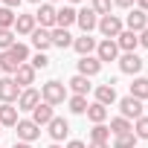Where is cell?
Masks as SVG:
<instances>
[{"label": "cell", "instance_id": "3957f363", "mask_svg": "<svg viewBox=\"0 0 148 148\" xmlns=\"http://www.w3.org/2000/svg\"><path fill=\"white\" fill-rule=\"evenodd\" d=\"M18 142H32V139H38L41 136V128L32 122V119H18Z\"/></svg>", "mask_w": 148, "mask_h": 148}, {"label": "cell", "instance_id": "5b68a950", "mask_svg": "<svg viewBox=\"0 0 148 148\" xmlns=\"http://www.w3.org/2000/svg\"><path fill=\"white\" fill-rule=\"evenodd\" d=\"M35 23H41V29H55V6L41 3V9L35 12Z\"/></svg>", "mask_w": 148, "mask_h": 148}, {"label": "cell", "instance_id": "5bb4252c", "mask_svg": "<svg viewBox=\"0 0 148 148\" xmlns=\"http://www.w3.org/2000/svg\"><path fill=\"white\" fill-rule=\"evenodd\" d=\"M102 70V61L99 58H93V55H82V61H79V76H96V73Z\"/></svg>", "mask_w": 148, "mask_h": 148}, {"label": "cell", "instance_id": "83f0119b", "mask_svg": "<svg viewBox=\"0 0 148 148\" xmlns=\"http://www.w3.org/2000/svg\"><path fill=\"white\" fill-rule=\"evenodd\" d=\"M128 131H134L131 119H125V116H116V119H110V134H128Z\"/></svg>", "mask_w": 148, "mask_h": 148}, {"label": "cell", "instance_id": "8992f818", "mask_svg": "<svg viewBox=\"0 0 148 148\" xmlns=\"http://www.w3.org/2000/svg\"><path fill=\"white\" fill-rule=\"evenodd\" d=\"M119 110H122L125 119H139L142 116V102L134 99V96H125V99H119Z\"/></svg>", "mask_w": 148, "mask_h": 148}, {"label": "cell", "instance_id": "30bf717a", "mask_svg": "<svg viewBox=\"0 0 148 148\" xmlns=\"http://www.w3.org/2000/svg\"><path fill=\"white\" fill-rule=\"evenodd\" d=\"M52 116H55V113H52V105H47V102H38V105L32 108V122H35L38 128H41V125H49Z\"/></svg>", "mask_w": 148, "mask_h": 148}, {"label": "cell", "instance_id": "2e32d148", "mask_svg": "<svg viewBox=\"0 0 148 148\" xmlns=\"http://www.w3.org/2000/svg\"><path fill=\"white\" fill-rule=\"evenodd\" d=\"M47 128H49V136H52L55 142H61V139L70 134V125H67V119H61V116H52V122H49Z\"/></svg>", "mask_w": 148, "mask_h": 148}, {"label": "cell", "instance_id": "ba28073f", "mask_svg": "<svg viewBox=\"0 0 148 148\" xmlns=\"http://www.w3.org/2000/svg\"><path fill=\"white\" fill-rule=\"evenodd\" d=\"M76 23L84 29V35H90L96 29V23H99V15L93 9H82V12H76Z\"/></svg>", "mask_w": 148, "mask_h": 148}, {"label": "cell", "instance_id": "52a82bcc", "mask_svg": "<svg viewBox=\"0 0 148 148\" xmlns=\"http://www.w3.org/2000/svg\"><path fill=\"white\" fill-rule=\"evenodd\" d=\"M119 70L128 73V76H136V73L142 70V58H139L136 52H125V55L119 58Z\"/></svg>", "mask_w": 148, "mask_h": 148}, {"label": "cell", "instance_id": "74e56055", "mask_svg": "<svg viewBox=\"0 0 148 148\" xmlns=\"http://www.w3.org/2000/svg\"><path fill=\"white\" fill-rule=\"evenodd\" d=\"M113 3H116V6H119V9H131V6H134V3H136V0H113Z\"/></svg>", "mask_w": 148, "mask_h": 148}, {"label": "cell", "instance_id": "681fc988", "mask_svg": "<svg viewBox=\"0 0 148 148\" xmlns=\"http://www.w3.org/2000/svg\"><path fill=\"white\" fill-rule=\"evenodd\" d=\"M0 134H3V125H0Z\"/></svg>", "mask_w": 148, "mask_h": 148}, {"label": "cell", "instance_id": "d4e9b609", "mask_svg": "<svg viewBox=\"0 0 148 148\" xmlns=\"http://www.w3.org/2000/svg\"><path fill=\"white\" fill-rule=\"evenodd\" d=\"M18 67H21V61L6 49V52H0V70H3V73H9V76H15V73H18Z\"/></svg>", "mask_w": 148, "mask_h": 148}, {"label": "cell", "instance_id": "8d00e7d4", "mask_svg": "<svg viewBox=\"0 0 148 148\" xmlns=\"http://www.w3.org/2000/svg\"><path fill=\"white\" fill-rule=\"evenodd\" d=\"M47 67H49V58H47L44 52H38V55L32 58V70L38 73V70H47Z\"/></svg>", "mask_w": 148, "mask_h": 148}, {"label": "cell", "instance_id": "d6a6232c", "mask_svg": "<svg viewBox=\"0 0 148 148\" xmlns=\"http://www.w3.org/2000/svg\"><path fill=\"white\" fill-rule=\"evenodd\" d=\"M70 110L73 113H87V96H70Z\"/></svg>", "mask_w": 148, "mask_h": 148}, {"label": "cell", "instance_id": "7402d4cb", "mask_svg": "<svg viewBox=\"0 0 148 148\" xmlns=\"http://www.w3.org/2000/svg\"><path fill=\"white\" fill-rule=\"evenodd\" d=\"M73 49H76L79 55H90V52L96 49V38H90V35H82V38H73Z\"/></svg>", "mask_w": 148, "mask_h": 148}, {"label": "cell", "instance_id": "ac0fdd59", "mask_svg": "<svg viewBox=\"0 0 148 148\" xmlns=\"http://www.w3.org/2000/svg\"><path fill=\"white\" fill-rule=\"evenodd\" d=\"M32 82H35V70H32V64H21L18 73H15V84H18V87H29Z\"/></svg>", "mask_w": 148, "mask_h": 148}, {"label": "cell", "instance_id": "f6af8a7d", "mask_svg": "<svg viewBox=\"0 0 148 148\" xmlns=\"http://www.w3.org/2000/svg\"><path fill=\"white\" fill-rule=\"evenodd\" d=\"M49 148H61V145H58V142H55V145H49Z\"/></svg>", "mask_w": 148, "mask_h": 148}, {"label": "cell", "instance_id": "d590c367", "mask_svg": "<svg viewBox=\"0 0 148 148\" xmlns=\"http://www.w3.org/2000/svg\"><path fill=\"white\" fill-rule=\"evenodd\" d=\"M90 9H93L96 15L105 18V15H110V0H93V6H90Z\"/></svg>", "mask_w": 148, "mask_h": 148}, {"label": "cell", "instance_id": "7c38bea8", "mask_svg": "<svg viewBox=\"0 0 148 148\" xmlns=\"http://www.w3.org/2000/svg\"><path fill=\"white\" fill-rule=\"evenodd\" d=\"M125 23H128V32H136V35H139V32L148 26V15L139 12V9H134V12L125 18Z\"/></svg>", "mask_w": 148, "mask_h": 148}, {"label": "cell", "instance_id": "cb8c5ba5", "mask_svg": "<svg viewBox=\"0 0 148 148\" xmlns=\"http://www.w3.org/2000/svg\"><path fill=\"white\" fill-rule=\"evenodd\" d=\"M87 119H90L93 125H102V122L108 119V108H105V105H99V102L87 105Z\"/></svg>", "mask_w": 148, "mask_h": 148}, {"label": "cell", "instance_id": "ee69618b", "mask_svg": "<svg viewBox=\"0 0 148 148\" xmlns=\"http://www.w3.org/2000/svg\"><path fill=\"white\" fill-rule=\"evenodd\" d=\"M12 148H32V145H29V142H18V139H15V145H12Z\"/></svg>", "mask_w": 148, "mask_h": 148}, {"label": "cell", "instance_id": "4dcf8cb0", "mask_svg": "<svg viewBox=\"0 0 148 148\" xmlns=\"http://www.w3.org/2000/svg\"><path fill=\"white\" fill-rule=\"evenodd\" d=\"M134 136L136 139H148V116H139V119H134Z\"/></svg>", "mask_w": 148, "mask_h": 148}, {"label": "cell", "instance_id": "6da1fadb", "mask_svg": "<svg viewBox=\"0 0 148 148\" xmlns=\"http://www.w3.org/2000/svg\"><path fill=\"white\" fill-rule=\"evenodd\" d=\"M41 99L55 108V105H61V102L67 99V87H64L61 82H47V84L41 87Z\"/></svg>", "mask_w": 148, "mask_h": 148}, {"label": "cell", "instance_id": "c3c4849f", "mask_svg": "<svg viewBox=\"0 0 148 148\" xmlns=\"http://www.w3.org/2000/svg\"><path fill=\"white\" fill-rule=\"evenodd\" d=\"M49 3H58V0H49Z\"/></svg>", "mask_w": 148, "mask_h": 148}, {"label": "cell", "instance_id": "9a60e30c", "mask_svg": "<svg viewBox=\"0 0 148 148\" xmlns=\"http://www.w3.org/2000/svg\"><path fill=\"white\" fill-rule=\"evenodd\" d=\"M73 23H76V9H73V6L55 9V26H58V29H70Z\"/></svg>", "mask_w": 148, "mask_h": 148}, {"label": "cell", "instance_id": "9c48e42d", "mask_svg": "<svg viewBox=\"0 0 148 148\" xmlns=\"http://www.w3.org/2000/svg\"><path fill=\"white\" fill-rule=\"evenodd\" d=\"M38 102H41V93L35 87H23L21 96H18V110H32Z\"/></svg>", "mask_w": 148, "mask_h": 148}, {"label": "cell", "instance_id": "e575fe53", "mask_svg": "<svg viewBox=\"0 0 148 148\" xmlns=\"http://www.w3.org/2000/svg\"><path fill=\"white\" fill-rule=\"evenodd\" d=\"M9 52H12V55H15V58H18L21 64H23V61L29 58V49H26V44H18V41L12 44V49H9Z\"/></svg>", "mask_w": 148, "mask_h": 148}, {"label": "cell", "instance_id": "484cf974", "mask_svg": "<svg viewBox=\"0 0 148 148\" xmlns=\"http://www.w3.org/2000/svg\"><path fill=\"white\" fill-rule=\"evenodd\" d=\"M70 90H73V96H87L90 79H87V76H73V79H70Z\"/></svg>", "mask_w": 148, "mask_h": 148}, {"label": "cell", "instance_id": "8fae6325", "mask_svg": "<svg viewBox=\"0 0 148 148\" xmlns=\"http://www.w3.org/2000/svg\"><path fill=\"white\" fill-rule=\"evenodd\" d=\"M116 55H119V47H116V41H102V44H96V58L99 61H116Z\"/></svg>", "mask_w": 148, "mask_h": 148}, {"label": "cell", "instance_id": "f1b7e54d", "mask_svg": "<svg viewBox=\"0 0 148 148\" xmlns=\"http://www.w3.org/2000/svg\"><path fill=\"white\" fill-rule=\"evenodd\" d=\"M110 139V128L102 122V125H93V131H90V142H108Z\"/></svg>", "mask_w": 148, "mask_h": 148}, {"label": "cell", "instance_id": "4fadbf2b", "mask_svg": "<svg viewBox=\"0 0 148 148\" xmlns=\"http://www.w3.org/2000/svg\"><path fill=\"white\" fill-rule=\"evenodd\" d=\"M116 47H119L122 52H134V49L139 47V35H136V32L122 29V32H119V38H116Z\"/></svg>", "mask_w": 148, "mask_h": 148}, {"label": "cell", "instance_id": "60d3db41", "mask_svg": "<svg viewBox=\"0 0 148 148\" xmlns=\"http://www.w3.org/2000/svg\"><path fill=\"white\" fill-rule=\"evenodd\" d=\"M3 6L6 9H15V6H21V0H3Z\"/></svg>", "mask_w": 148, "mask_h": 148}, {"label": "cell", "instance_id": "f35d334b", "mask_svg": "<svg viewBox=\"0 0 148 148\" xmlns=\"http://www.w3.org/2000/svg\"><path fill=\"white\" fill-rule=\"evenodd\" d=\"M139 44H142V47H145V49H148V26H145V29H142V32H139Z\"/></svg>", "mask_w": 148, "mask_h": 148}, {"label": "cell", "instance_id": "d6986e66", "mask_svg": "<svg viewBox=\"0 0 148 148\" xmlns=\"http://www.w3.org/2000/svg\"><path fill=\"white\" fill-rule=\"evenodd\" d=\"M15 29L18 35H32L38 26H35V15H18L15 18Z\"/></svg>", "mask_w": 148, "mask_h": 148}, {"label": "cell", "instance_id": "b9f144b4", "mask_svg": "<svg viewBox=\"0 0 148 148\" xmlns=\"http://www.w3.org/2000/svg\"><path fill=\"white\" fill-rule=\"evenodd\" d=\"M136 6H139V12H145V15H148V0H136Z\"/></svg>", "mask_w": 148, "mask_h": 148}, {"label": "cell", "instance_id": "603a6c76", "mask_svg": "<svg viewBox=\"0 0 148 148\" xmlns=\"http://www.w3.org/2000/svg\"><path fill=\"white\" fill-rule=\"evenodd\" d=\"M49 35H52V47H58V49H67V47H73V35H70L67 29H58V26H55Z\"/></svg>", "mask_w": 148, "mask_h": 148}, {"label": "cell", "instance_id": "e0dca14e", "mask_svg": "<svg viewBox=\"0 0 148 148\" xmlns=\"http://www.w3.org/2000/svg\"><path fill=\"white\" fill-rule=\"evenodd\" d=\"M32 47H35L38 52H47V49L52 47V35H49V29H35V32H32Z\"/></svg>", "mask_w": 148, "mask_h": 148}, {"label": "cell", "instance_id": "1f68e13d", "mask_svg": "<svg viewBox=\"0 0 148 148\" xmlns=\"http://www.w3.org/2000/svg\"><path fill=\"white\" fill-rule=\"evenodd\" d=\"M15 18H18V15L3 6V9H0V29H12V26H15Z\"/></svg>", "mask_w": 148, "mask_h": 148}, {"label": "cell", "instance_id": "836d02e7", "mask_svg": "<svg viewBox=\"0 0 148 148\" xmlns=\"http://www.w3.org/2000/svg\"><path fill=\"white\" fill-rule=\"evenodd\" d=\"M12 44H15V32L12 29H0V49H12Z\"/></svg>", "mask_w": 148, "mask_h": 148}, {"label": "cell", "instance_id": "44dd1931", "mask_svg": "<svg viewBox=\"0 0 148 148\" xmlns=\"http://www.w3.org/2000/svg\"><path fill=\"white\" fill-rule=\"evenodd\" d=\"M0 125L3 128H15L18 125V108L15 105H0Z\"/></svg>", "mask_w": 148, "mask_h": 148}, {"label": "cell", "instance_id": "f546056e", "mask_svg": "<svg viewBox=\"0 0 148 148\" xmlns=\"http://www.w3.org/2000/svg\"><path fill=\"white\" fill-rule=\"evenodd\" d=\"M134 145H136L134 131H128V134H116V136H113V148H134Z\"/></svg>", "mask_w": 148, "mask_h": 148}, {"label": "cell", "instance_id": "ab89813d", "mask_svg": "<svg viewBox=\"0 0 148 148\" xmlns=\"http://www.w3.org/2000/svg\"><path fill=\"white\" fill-rule=\"evenodd\" d=\"M67 148H87L82 139H73V142H67Z\"/></svg>", "mask_w": 148, "mask_h": 148}, {"label": "cell", "instance_id": "bcb514c9", "mask_svg": "<svg viewBox=\"0 0 148 148\" xmlns=\"http://www.w3.org/2000/svg\"><path fill=\"white\" fill-rule=\"evenodd\" d=\"M70 3H82V0H70Z\"/></svg>", "mask_w": 148, "mask_h": 148}, {"label": "cell", "instance_id": "7a4b0ae2", "mask_svg": "<svg viewBox=\"0 0 148 148\" xmlns=\"http://www.w3.org/2000/svg\"><path fill=\"white\" fill-rule=\"evenodd\" d=\"M99 32L108 38V41H113V38H119V32H122V21L116 18V15H105V18H99Z\"/></svg>", "mask_w": 148, "mask_h": 148}, {"label": "cell", "instance_id": "7bdbcfd3", "mask_svg": "<svg viewBox=\"0 0 148 148\" xmlns=\"http://www.w3.org/2000/svg\"><path fill=\"white\" fill-rule=\"evenodd\" d=\"M87 148H108V142H90Z\"/></svg>", "mask_w": 148, "mask_h": 148}, {"label": "cell", "instance_id": "ffe728a7", "mask_svg": "<svg viewBox=\"0 0 148 148\" xmlns=\"http://www.w3.org/2000/svg\"><path fill=\"white\" fill-rule=\"evenodd\" d=\"M96 102L105 105V108L113 105V102H116V87H113V84H99V87H96Z\"/></svg>", "mask_w": 148, "mask_h": 148}, {"label": "cell", "instance_id": "7dc6e473", "mask_svg": "<svg viewBox=\"0 0 148 148\" xmlns=\"http://www.w3.org/2000/svg\"><path fill=\"white\" fill-rule=\"evenodd\" d=\"M29 3H41V0H29Z\"/></svg>", "mask_w": 148, "mask_h": 148}, {"label": "cell", "instance_id": "4316f807", "mask_svg": "<svg viewBox=\"0 0 148 148\" xmlns=\"http://www.w3.org/2000/svg\"><path fill=\"white\" fill-rule=\"evenodd\" d=\"M128 96H134V99H139V102H148V79H134Z\"/></svg>", "mask_w": 148, "mask_h": 148}, {"label": "cell", "instance_id": "277c9868", "mask_svg": "<svg viewBox=\"0 0 148 148\" xmlns=\"http://www.w3.org/2000/svg\"><path fill=\"white\" fill-rule=\"evenodd\" d=\"M18 96H21V87L15 84V79H0V102L3 105H12V102H18Z\"/></svg>", "mask_w": 148, "mask_h": 148}]
</instances>
